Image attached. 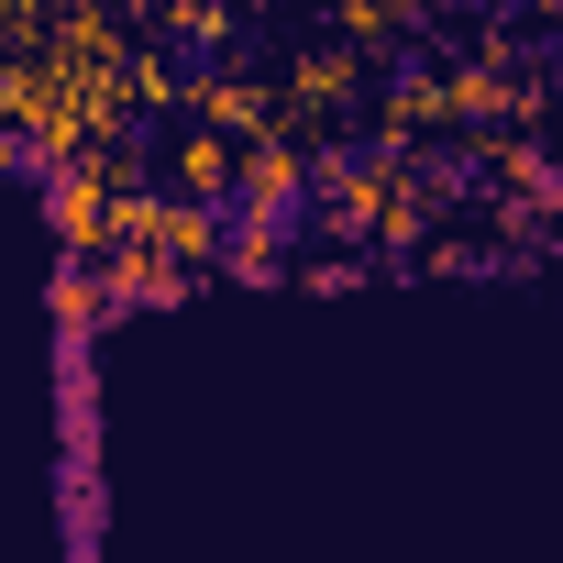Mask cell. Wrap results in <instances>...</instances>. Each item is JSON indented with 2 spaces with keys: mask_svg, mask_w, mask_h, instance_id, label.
Instances as JSON below:
<instances>
[{
  "mask_svg": "<svg viewBox=\"0 0 563 563\" xmlns=\"http://www.w3.org/2000/svg\"><path fill=\"white\" fill-rule=\"evenodd\" d=\"M365 100H376V56H354L343 34H310V45H288V67H276V122L310 133V144H332V122L365 111Z\"/></svg>",
  "mask_w": 563,
  "mask_h": 563,
  "instance_id": "6da1fadb",
  "label": "cell"
},
{
  "mask_svg": "<svg viewBox=\"0 0 563 563\" xmlns=\"http://www.w3.org/2000/svg\"><path fill=\"white\" fill-rule=\"evenodd\" d=\"M464 166H475L497 199H519V221H530V232H552V210H563V166L541 155V133H530V122H486Z\"/></svg>",
  "mask_w": 563,
  "mask_h": 563,
  "instance_id": "7a4b0ae2",
  "label": "cell"
},
{
  "mask_svg": "<svg viewBox=\"0 0 563 563\" xmlns=\"http://www.w3.org/2000/svg\"><path fill=\"white\" fill-rule=\"evenodd\" d=\"M177 111L243 144V133H276V78H254V67H243V56L221 45V56H210V67H199V78L177 89Z\"/></svg>",
  "mask_w": 563,
  "mask_h": 563,
  "instance_id": "3957f363",
  "label": "cell"
},
{
  "mask_svg": "<svg viewBox=\"0 0 563 563\" xmlns=\"http://www.w3.org/2000/svg\"><path fill=\"white\" fill-rule=\"evenodd\" d=\"M310 133H288V122H276V133H243V155H232V199L243 210H299L310 199Z\"/></svg>",
  "mask_w": 563,
  "mask_h": 563,
  "instance_id": "277c9868",
  "label": "cell"
},
{
  "mask_svg": "<svg viewBox=\"0 0 563 563\" xmlns=\"http://www.w3.org/2000/svg\"><path fill=\"white\" fill-rule=\"evenodd\" d=\"M100 288H111V321H122V310H177V299H199V276H188L177 254H155V243H100Z\"/></svg>",
  "mask_w": 563,
  "mask_h": 563,
  "instance_id": "5b68a950",
  "label": "cell"
},
{
  "mask_svg": "<svg viewBox=\"0 0 563 563\" xmlns=\"http://www.w3.org/2000/svg\"><path fill=\"white\" fill-rule=\"evenodd\" d=\"M310 12H321V34H343L354 56H409L420 45V23H431V0H310Z\"/></svg>",
  "mask_w": 563,
  "mask_h": 563,
  "instance_id": "8992f818",
  "label": "cell"
},
{
  "mask_svg": "<svg viewBox=\"0 0 563 563\" xmlns=\"http://www.w3.org/2000/svg\"><path fill=\"white\" fill-rule=\"evenodd\" d=\"M288 221L299 210H243L232 199V232H221V265L210 276H232V288H276V276H288Z\"/></svg>",
  "mask_w": 563,
  "mask_h": 563,
  "instance_id": "52a82bcc",
  "label": "cell"
},
{
  "mask_svg": "<svg viewBox=\"0 0 563 563\" xmlns=\"http://www.w3.org/2000/svg\"><path fill=\"white\" fill-rule=\"evenodd\" d=\"M442 133H453V89H442V67H409V78L376 89V144H442Z\"/></svg>",
  "mask_w": 563,
  "mask_h": 563,
  "instance_id": "ba28073f",
  "label": "cell"
},
{
  "mask_svg": "<svg viewBox=\"0 0 563 563\" xmlns=\"http://www.w3.org/2000/svg\"><path fill=\"white\" fill-rule=\"evenodd\" d=\"M221 232H232V199H177V188H155V254H177L188 276H210L221 265Z\"/></svg>",
  "mask_w": 563,
  "mask_h": 563,
  "instance_id": "9c48e42d",
  "label": "cell"
},
{
  "mask_svg": "<svg viewBox=\"0 0 563 563\" xmlns=\"http://www.w3.org/2000/svg\"><path fill=\"white\" fill-rule=\"evenodd\" d=\"M232 133H210V122H177V144H166V177L155 188H177V199H232Z\"/></svg>",
  "mask_w": 563,
  "mask_h": 563,
  "instance_id": "30bf717a",
  "label": "cell"
},
{
  "mask_svg": "<svg viewBox=\"0 0 563 563\" xmlns=\"http://www.w3.org/2000/svg\"><path fill=\"white\" fill-rule=\"evenodd\" d=\"M45 310H56V343H89V332L111 321V288H100V265H89V254H56Z\"/></svg>",
  "mask_w": 563,
  "mask_h": 563,
  "instance_id": "8fae6325",
  "label": "cell"
},
{
  "mask_svg": "<svg viewBox=\"0 0 563 563\" xmlns=\"http://www.w3.org/2000/svg\"><path fill=\"white\" fill-rule=\"evenodd\" d=\"M177 89H188V78H177V67H166V56H155L144 34H133V45H122V100H133V111L155 122V111H177Z\"/></svg>",
  "mask_w": 563,
  "mask_h": 563,
  "instance_id": "7c38bea8",
  "label": "cell"
},
{
  "mask_svg": "<svg viewBox=\"0 0 563 563\" xmlns=\"http://www.w3.org/2000/svg\"><path fill=\"white\" fill-rule=\"evenodd\" d=\"M0 177H34V155H23V122H0Z\"/></svg>",
  "mask_w": 563,
  "mask_h": 563,
  "instance_id": "4fadbf2b",
  "label": "cell"
},
{
  "mask_svg": "<svg viewBox=\"0 0 563 563\" xmlns=\"http://www.w3.org/2000/svg\"><path fill=\"white\" fill-rule=\"evenodd\" d=\"M144 12H166V0H133V23H144Z\"/></svg>",
  "mask_w": 563,
  "mask_h": 563,
  "instance_id": "5bb4252c",
  "label": "cell"
}]
</instances>
